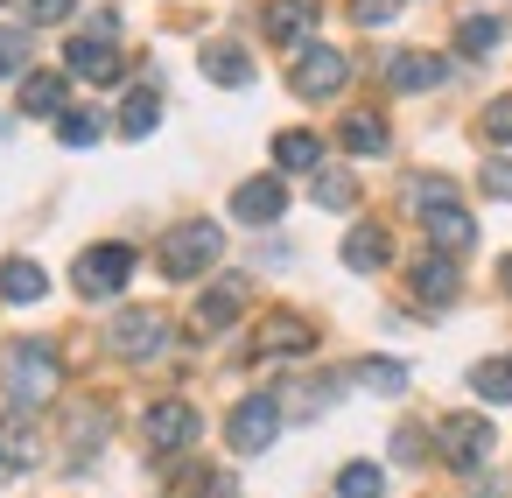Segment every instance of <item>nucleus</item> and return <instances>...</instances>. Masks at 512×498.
Instances as JSON below:
<instances>
[{"mask_svg": "<svg viewBox=\"0 0 512 498\" xmlns=\"http://www.w3.org/2000/svg\"><path fill=\"white\" fill-rule=\"evenodd\" d=\"M337 141H344L351 155H386V120H379V113H344Z\"/></svg>", "mask_w": 512, "mask_h": 498, "instance_id": "obj_24", "label": "nucleus"}, {"mask_svg": "<svg viewBox=\"0 0 512 498\" xmlns=\"http://www.w3.org/2000/svg\"><path fill=\"white\" fill-rule=\"evenodd\" d=\"M141 435H148L155 456H176V449L197 442V407H190V400H155L148 421H141Z\"/></svg>", "mask_w": 512, "mask_h": 498, "instance_id": "obj_8", "label": "nucleus"}, {"mask_svg": "<svg viewBox=\"0 0 512 498\" xmlns=\"http://www.w3.org/2000/svg\"><path fill=\"white\" fill-rule=\"evenodd\" d=\"M99 134H106V120H99L92 106H64V113H57V141H64V148H99Z\"/></svg>", "mask_w": 512, "mask_h": 498, "instance_id": "obj_26", "label": "nucleus"}, {"mask_svg": "<svg viewBox=\"0 0 512 498\" xmlns=\"http://www.w3.org/2000/svg\"><path fill=\"white\" fill-rule=\"evenodd\" d=\"M484 141H498V148H512V92L484 106Z\"/></svg>", "mask_w": 512, "mask_h": 498, "instance_id": "obj_33", "label": "nucleus"}, {"mask_svg": "<svg viewBox=\"0 0 512 498\" xmlns=\"http://www.w3.org/2000/svg\"><path fill=\"white\" fill-rule=\"evenodd\" d=\"M344 78H351V64H344L337 50H302L295 71H288L295 99H330V92H344Z\"/></svg>", "mask_w": 512, "mask_h": 498, "instance_id": "obj_10", "label": "nucleus"}, {"mask_svg": "<svg viewBox=\"0 0 512 498\" xmlns=\"http://www.w3.org/2000/svg\"><path fill=\"white\" fill-rule=\"evenodd\" d=\"M498 274H505V288H512V260H505V267H498Z\"/></svg>", "mask_w": 512, "mask_h": 498, "instance_id": "obj_38", "label": "nucleus"}, {"mask_svg": "<svg viewBox=\"0 0 512 498\" xmlns=\"http://www.w3.org/2000/svg\"><path fill=\"white\" fill-rule=\"evenodd\" d=\"M414 211H435V204H449L456 190H449V176H407V190H400Z\"/></svg>", "mask_w": 512, "mask_h": 498, "instance_id": "obj_31", "label": "nucleus"}, {"mask_svg": "<svg viewBox=\"0 0 512 498\" xmlns=\"http://www.w3.org/2000/svg\"><path fill=\"white\" fill-rule=\"evenodd\" d=\"M57 379H64V365H57L50 344H36V337L8 344V400H15V407H43V400L57 393Z\"/></svg>", "mask_w": 512, "mask_h": 498, "instance_id": "obj_2", "label": "nucleus"}, {"mask_svg": "<svg viewBox=\"0 0 512 498\" xmlns=\"http://www.w3.org/2000/svg\"><path fill=\"white\" fill-rule=\"evenodd\" d=\"M64 92H71V85H64L57 71H29V78H22V113H29V120H57V113H64Z\"/></svg>", "mask_w": 512, "mask_h": 498, "instance_id": "obj_21", "label": "nucleus"}, {"mask_svg": "<svg viewBox=\"0 0 512 498\" xmlns=\"http://www.w3.org/2000/svg\"><path fill=\"white\" fill-rule=\"evenodd\" d=\"M274 435H281V400H274V393H253V400H239V407H232L225 442H232L239 456H260Z\"/></svg>", "mask_w": 512, "mask_h": 498, "instance_id": "obj_5", "label": "nucleus"}, {"mask_svg": "<svg viewBox=\"0 0 512 498\" xmlns=\"http://www.w3.org/2000/svg\"><path fill=\"white\" fill-rule=\"evenodd\" d=\"M274 169L316 176V169H323V141H316L309 127H288V134H274Z\"/></svg>", "mask_w": 512, "mask_h": 498, "instance_id": "obj_20", "label": "nucleus"}, {"mask_svg": "<svg viewBox=\"0 0 512 498\" xmlns=\"http://www.w3.org/2000/svg\"><path fill=\"white\" fill-rule=\"evenodd\" d=\"M197 64H204V78H218V85H232V92H239V85H253V57H246L239 43H225V36H218V43H204V57H197Z\"/></svg>", "mask_w": 512, "mask_h": 498, "instance_id": "obj_19", "label": "nucleus"}, {"mask_svg": "<svg viewBox=\"0 0 512 498\" xmlns=\"http://www.w3.org/2000/svg\"><path fill=\"white\" fill-rule=\"evenodd\" d=\"M281 211H288L281 176H253V183H239V190H232V218H239V225H274Z\"/></svg>", "mask_w": 512, "mask_h": 498, "instance_id": "obj_12", "label": "nucleus"}, {"mask_svg": "<svg viewBox=\"0 0 512 498\" xmlns=\"http://www.w3.org/2000/svg\"><path fill=\"white\" fill-rule=\"evenodd\" d=\"M435 449H442L449 470H477V463L491 456V421H477V414H449V421H435Z\"/></svg>", "mask_w": 512, "mask_h": 498, "instance_id": "obj_6", "label": "nucleus"}, {"mask_svg": "<svg viewBox=\"0 0 512 498\" xmlns=\"http://www.w3.org/2000/svg\"><path fill=\"white\" fill-rule=\"evenodd\" d=\"M239 309H246V281H239V274H225L218 288H204V295H197L190 330H197V337H225V330L239 323Z\"/></svg>", "mask_w": 512, "mask_h": 498, "instance_id": "obj_11", "label": "nucleus"}, {"mask_svg": "<svg viewBox=\"0 0 512 498\" xmlns=\"http://www.w3.org/2000/svg\"><path fill=\"white\" fill-rule=\"evenodd\" d=\"M456 43H463V57H491V50L505 43V22H498V15H470V22L456 29Z\"/></svg>", "mask_w": 512, "mask_h": 498, "instance_id": "obj_29", "label": "nucleus"}, {"mask_svg": "<svg viewBox=\"0 0 512 498\" xmlns=\"http://www.w3.org/2000/svg\"><path fill=\"white\" fill-rule=\"evenodd\" d=\"M456 288H463V281H456V260H449V253H421V260H414V295H421L428 309L456 302Z\"/></svg>", "mask_w": 512, "mask_h": 498, "instance_id": "obj_16", "label": "nucleus"}, {"mask_svg": "<svg viewBox=\"0 0 512 498\" xmlns=\"http://www.w3.org/2000/svg\"><path fill=\"white\" fill-rule=\"evenodd\" d=\"M197 498H239V477L211 470V477H197Z\"/></svg>", "mask_w": 512, "mask_h": 498, "instance_id": "obj_37", "label": "nucleus"}, {"mask_svg": "<svg viewBox=\"0 0 512 498\" xmlns=\"http://www.w3.org/2000/svg\"><path fill=\"white\" fill-rule=\"evenodd\" d=\"M316 22H323V0H267V15H260V29L281 50H302L316 36Z\"/></svg>", "mask_w": 512, "mask_h": 498, "instance_id": "obj_9", "label": "nucleus"}, {"mask_svg": "<svg viewBox=\"0 0 512 498\" xmlns=\"http://www.w3.org/2000/svg\"><path fill=\"white\" fill-rule=\"evenodd\" d=\"M0 134H8V120H0Z\"/></svg>", "mask_w": 512, "mask_h": 498, "instance_id": "obj_39", "label": "nucleus"}, {"mask_svg": "<svg viewBox=\"0 0 512 498\" xmlns=\"http://www.w3.org/2000/svg\"><path fill=\"white\" fill-rule=\"evenodd\" d=\"M309 197H316L323 211H351V204H358V183H351L344 169H316V176H309Z\"/></svg>", "mask_w": 512, "mask_h": 498, "instance_id": "obj_27", "label": "nucleus"}, {"mask_svg": "<svg viewBox=\"0 0 512 498\" xmlns=\"http://www.w3.org/2000/svg\"><path fill=\"white\" fill-rule=\"evenodd\" d=\"M155 127H162V92H155V85L127 92V106H120V134H127V141H148Z\"/></svg>", "mask_w": 512, "mask_h": 498, "instance_id": "obj_23", "label": "nucleus"}, {"mask_svg": "<svg viewBox=\"0 0 512 498\" xmlns=\"http://www.w3.org/2000/svg\"><path fill=\"white\" fill-rule=\"evenodd\" d=\"M106 344H113V358H162L169 351V316L162 309H120L113 316V330H106Z\"/></svg>", "mask_w": 512, "mask_h": 498, "instance_id": "obj_4", "label": "nucleus"}, {"mask_svg": "<svg viewBox=\"0 0 512 498\" xmlns=\"http://www.w3.org/2000/svg\"><path fill=\"white\" fill-rule=\"evenodd\" d=\"M64 64H71V78H92V85H113L127 64H120V43H113V22H99L92 36H71V50H64Z\"/></svg>", "mask_w": 512, "mask_h": 498, "instance_id": "obj_7", "label": "nucleus"}, {"mask_svg": "<svg viewBox=\"0 0 512 498\" xmlns=\"http://www.w3.org/2000/svg\"><path fill=\"white\" fill-rule=\"evenodd\" d=\"M442 78H449V64L428 57V50H393V57H386V85H393V92H435Z\"/></svg>", "mask_w": 512, "mask_h": 498, "instance_id": "obj_13", "label": "nucleus"}, {"mask_svg": "<svg viewBox=\"0 0 512 498\" xmlns=\"http://www.w3.org/2000/svg\"><path fill=\"white\" fill-rule=\"evenodd\" d=\"M358 386L393 400V393H407V365L400 358H358Z\"/></svg>", "mask_w": 512, "mask_h": 498, "instance_id": "obj_28", "label": "nucleus"}, {"mask_svg": "<svg viewBox=\"0 0 512 498\" xmlns=\"http://www.w3.org/2000/svg\"><path fill=\"white\" fill-rule=\"evenodd\" d=\"M386 260H393L386 225H351V239H344V267H351V274H379Z\"/></svg>", "mask_w": 512, "mask_h": 498, "instance_id": "obj_17", "label": "nucleus"}, {"mask_svg": "<svg viewBox=\"0 0 512 498\" xmlns=\"http://www.w3.org/2000/svg\"><path fill=\"white\" fill-rule=\"evenodd\" d=\"M484 190H491V197H512V162H505V155L484 162Z\"/></svg>", "mask_w": 512, "mask_h": 498, "instance_id": "obj_36", "label": "nucleus"}, {"mask_svg": "<svg viewBox=\"0 0 512 498\" xmlns=\"http://www.w3.org/2000/svg\"><path fill=\"white\" fill-rule=\"evenodd\" d=\"M253 351H260V358L316 351V323H302V316H267V323H260V337H253Z\"/></svg>", "mask_w": 512, "mask_h": 498, "instance_id": "obj_15", "label": "nucleus"}, {"mask_svg": "<svg viewBox=\"0 0 512 498\" xmlns=\"http://www.w3.org/2000/svg\"><path fill=\"white\" fill-rule=\"evenodd\" d=\"M29 50H36V36H29V29H0V78L29 71Z\"/></svg>", "mask_w": 512, "mask_h": 498, "instance_id": "obj_32", "label": "nucleus"}, {"mask_svg": "<svg viewBox=\"0 0 512 498\" xmlns=\"http://www.w3.org/2000/svg\"><path fill=\"white\" fill-rule=\"evenodd\" d=\"M470 393L491 400V407H512V358H484V365H470Z\"/></svg>", "mask_w": 512, "mask_h": 498, "instance_id": "obj_25", "label": "nucleus"}, {"mask_svg": "<svg viewBox=\"0 0 512 498\" xmlns=\"http://www.w3.org/2000/svg\"><path fill=\"white\" fill-rule=\"evenodd\" d=\"M421 225H428V239H435V253H470L477 246V218L449 197V204H435V211H421Z\"/></svg>", "mask_w": 512, "mask_h": 498, "instance_id": "obj_14", "label": "nucleus"}, {"mask_svg": "<svg viewBox=\"0 0 512 498\" xmlns=\"http://www.w3.org/2000/svg\"><path fill=\"white\" fill-rule=\"evenodd\" d=\"M337 498H386V470L379 463H344L337 470Z\"/></svg>", "mask_w": 512, "mask_h": 498, "instance_id": "obj_30", "label": "nucleus"}, {"mask_svg": "<svg viewBox=\"0 0 512 498\" xmlns=\"http://www.w3.org/2000/svg\"><path fill=\"white\" fill-rule=\"evenodd\" d=\"M43 456V435L29 428V407H15L8 421H0V463H8V470H29Z\"/></svg>", "mask_w": 512, "mask_h": 498, "instance_id": "obj_18", "label": "nucleus"}, {"mask_svg": "<svg viewBox=\"0 0 512 498\" xmlns=\"http://www.w3.org/2000/svg\"><path fill=\"white\" fill-rule=\"evenodd\" d=\"M393 15H400V0H351V22L358 29H386Z\"/></svg>", "mask_w": 512, "mask_h": 498, "instance_id": "obj_34", "label": "nucleus"}, {"mask_svg": "<svg viewBox=\"0 0 512 498\" xmlns=\"http://www.w3.org/2000/svg\"><path fill=\"white\" fill-rule=\"evenodd\" d=\"M218 260H225V232H218L211 218H183V225H169L162 246H155V267H162L169 281H197V274H211Z\"/></svg>", "mask_w": 512, "mask_h": 498, "instance_id": "obj_1", "label": "nucleus"}, {"mask_svg": "<svg viewBox=\"0 0 512 498\" xmlns=\"http://www.w3.org/2000/svg\"><path fill=\"white\" fill-rule=\"evenodd\" d=\"M71 281H78V295L85 302H106V295H120L127 281H134V246H85L78 253V267H71Z\"/></svg>", "mask_w": 512, "mask_h": 498, "instance_id": "obj_3", "label": "nucleus"}, {"mask_svg": "<svg viewBox=\"0 0 512 498\" xmlns=\"http://www.w3.org/2000/svg\"><path fill=\"white\" fill-rule=\"evenodd\" d=\"M22 8H29V22H36V29H50V22H64V15L78 8V0H22Z\"/></svg>", "mask_w": 512, "mask_h": 498, "instance_id": "obj_35", "label": "nucleus"}, {"mask_svg": "<svg viewBox=\"0 0 512 498\" xmlns=\"http://www.w3.org/2000/svg\"><path fill=\"white\" fill-rule=\"evenodd\" d=\"M50 295V274L36 260H0V302H43Z\"/></svg>", "mask_w": 512, "mask_h": 498, "instance_id": "obj_22", "label": "nucleus"}]
</instances>
